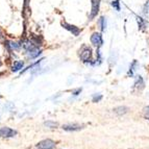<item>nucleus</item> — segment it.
I'll list each match as a JSON object with an SVG mask.
<instances>
[{
    "label": "nucleus",
    "instance_id": "f257e3e1",
    "mask_svg": "<svg viewBox=\"0 0 149 149\" xmlns=\"http://www.w3.org/2000/svg\"><path fill=\"white\" fill-rule=\"evenodd\" d=\"M79 57L84 63L91 62L92 58V49L89 46H82V48L79 50Z\"/></svg>",
    "mask_w": 149,
    "mask_h": 149
},
{
    "label": "nucleus",
    "instance_id": "f03ea898",
    "mask_svg": "<svg viewBox=\"0 0 149 149\" xmlns=\"http://www.w3.org/2000/svg\"><path fill=\"white\" fill-rule=\"evenodd\" d=\"M55 142L50 139L43 140V141L39 142L37 144L38 149H54L55 148Z\"/></svg>",
    "mask_w": 149,
    "mask_h": 149
},
{
    "label": "nucleus",
    "instance_id": "7ed1b4c3",
    "mask_svg": "<svg viewBox=\"0 0 149 149\" xmlns=\"http://www.w3.org/2000/svg\"><path fill=\"white\" fill-rule=\"evenodd\" d=\"M91 43L97 48L101 47L102 44H103V40H102L101 33H99V32H94V33L91 36Z\"/></svg>",
    "mask_w": 149,
    "mask_h": 149
},
{
    "label": "nucleus",
    "instance_id": "20e7f679",
    "mask_svg": "<svg viewBox=\"0 0 149 149\" xmlns=\"http://www.w3.org/2000/svg\"><path fill=\"white\" fill-rule=\"evenodd\" d=\"M17 134V132L10 127H2L0 128V138H13Z\"/></svg>",
    "mask_w": 149,
    "mask_h": 149
},
{
    "label": "nucleus",
    "instance_id": "39448f33",
    "mask_svg": "<svg viewBox=\"0 0 149 149\" xmlns=\"http://www.w3.org/2000/svg\"><path fill=\"white\" fill-rule=\"evenodd\" d=\"M62 26L65 29H67V30H69L70 32H72V35H74L75 37H77V36L80 33V29L78 27H76L75 25L69 24V23H67V22H62Z\"/></svg>",
    "mask_w": 149,
    "mask_h": 149
},
{
    "label": "nucleus",
    "instance_id": "423d86ee",
    "mask_svg": "<svg viewBox=\"0 0 149 149\" xmlns=\"http://www.w3.org/2000/svg\"><path fill=\"white\" fill-rule=\"evenodd\" d=\"M99 6H100V0H92V12L90 15V20H93L97 16L98 12H99Z\"/></svg>",
    "mask_w": 149,
    "mask_h": 149
},
{
    "label": "nucleus",
    "instance_id": "0eeeda50",
    "mask_svg": "<svg viewBox=\"0 0 149 149\" xmlns=\"http://www.w3.org/2000/svg\"><path fill=\"white\" fill-rule=\"evenodd\" d=\"M62 128L64 130H67V132H77V130H80V129L84 128V125L80 124H65L62 126Z\"/></svg>",
    "mask_w": 149,
    "mask_h": 149
},
{
    "label": "nucleus",
    "instance_id": "6e6552de",
    "mask_svg": "<svg viewBox=\"0 0 149 149\" xmlns=\"http://www.w3.org/2000/svg\"><path fill=\"white\" fill-rule=\"evenodd\" d=\"M145 87V82L142 78V76H136V81H134V90H138V91H141L143 90Z\"/></svg>",
    "mask_w": 149,
    "mask_h": 149
},
{
    "label": "nucleus",
    "instance_id": "1a4fd4ad",
    "mask_svg": "<svg viewBox=\"0 0 149 149\" xmlns=\"http://www.w3.org/2000/svg\"><path fill=\"white\" fill-rule=\"evenodd\" d=\"M42 53V51H41L39 48H38V46H36V47L31 48V49L27 50V54L28 56L30 57V58H36V57H38L39 55Z\"/></svg>",
    "mask_w": 149,
    "mask_h": 149
},
{
    "label": "nucleus",
    "instance_id": "9d476101",
    "mask_svg": "<svg viewBox=\"0 0 149 149\" xmlns=\"http://www.w3.org/2000/svg\"><path fill=\"white\" fill-rule=\"evenodd\" d=\"M114 112L116 113L117 115H119V116H121V115H124V114H126V113L128 112V107H116V109H114Z\"/></svg>",
    "mask_w": 149,
    "mask_h": 149
},
{
    "label": "nucleus",
    "instance_id": "9b49d317",
    "mask_svg": "<svg viewBox=\"0 0 149 149\" xmlns=\"http://www.w3.org/2000/svg\"><path fill=\"white\" fill-rule=\"evenodd\" d=\"M23 66H24L23 62H15L12 67V71L13 72H18V71H20V70L22 69Z\"/></svg>",
    "mask_w": 149,
    "mask_h": 149
},
{
    "label": "nucleus",
    "instance_id": "f8f14e48",
    "mask_svg": "<svg viewBox=\"0 0 149 149\" xmlns=\"http://www.w3.org/2000/svg\"><path fill=\"white\" fill-rule=\"evenodd\" d=\"M138 62L137 61H134V62L132 63V65H130V68H129L128 70V73H127V76H132L134 75V72L136 71V68L138 67Z\"/></svg>",
    "mask_w": 149,
    "mask_h": 149
},
{
    "label": "nucleus",
    "instance_id": "ddd939ff",
    "mask_svg": "<svg viewBox=\"0 0 149 149\" xmlns=\"http://www.w3.org/2000/svg\"><path fill=\"white\" fill-rule=\"evenodd\" d=\"M137 22H138V25H139V28L140 29H145L147 27V23L146 21L141 17H137Z\"/></svg>",
    "mask_w": 149,
    "mask_h": 149
},
{
    "label": "nucleus",
    "instance_id": "4468645a",
    "mask_svg": "<svg viewBox=\"0 0 149 149\" xmlns=\"http://www.w3.org/2000/svg\"><path fill=\"white\" fill-rule=\"evenodd\" d=\"M98 23H99V25H100V29H101V31H104L105 28H107V20H105V18L100 17Z\"/></svg>",
    "mask_w": 149,
    "mask_h": 149
},
{
    "label": "nucleus",
    "instance_id": "2eb2a0df",
    "mask_svg": "<svg viewBox=\"0 0 149 149\" xmlns=\"http://www.w3.org/2000/svg\"><path fill=\"white\" fill-rule=\"evenodd\" d=\"M45 126L49 127V128H56L57 126H58V124H57L56 122H52V121H47L44 123Z\"/></svg>",
    "mask_w": 149,
    "mask_h": 149
},
{
    "label": "nucleus",
    "instance_id": "dca6fc26",
    "mask_svg": "<svg viewBox=\"0 0 149 149\" xmlns=\"http://www.w3.org/2000/svg\"><path fill=\"white\" fill-rule=\"evenodd\" d=\"M111 4H112V6L115 8L116 10H118V12H120V0H115V1H112L111 2Z\"/></svg>",
    "mask_w": 149,
    "mask_h": 149
},
{
    "label": "nucleus",
    "instance_id": "f3484780",
    "mask_svg": "<svg viewBox=\"0 0 149 149\" xmlns=\"http://www.w3.org/2000/svg\"><path fill=\"white\" fill-rule=\"evenodd\" d=\"M116 61H117V54H115V52H113L111 54V56H109V63H111V65H115L116 64Z\"/></svg>",
    "mask_w": 149,
    "mask_h": 149
},
{
    "label": "nucleus",
    "instance_id": "a211bd4d",
    "mask_svg": "<svg viewBox=\"0 0 149 149\" xmlns=\"http://www.w3.org/2000/svg\"><path fill=\"white\" fill-rule=\"evenodd\" d=\"M143 114H144V117L146 118L147 120H149V107H144V109H143Z\"/></svg>",
    "mask_w": 149,
    "mask_h": 149
},
{
    "label": "nucleus",
    "instance_id": "6ab92c4d",
    "mask_svg": "<svg viewBox=\"0 0 149 149\" xmlns=\"http://www.w3.org/2000/svg\"><path fill=\"white\" fill-rule=\"evenodd\" d=\"M8 43H10V46L12 47V49L17 50V49H19V48H20V45L17 44V43H14V42H8Z\"/></svg>",
    "mask_w": 149,
    "mask_h": 149
},
{
    "label": "nucleus",
    "instance_id": "aec40b11",
    "mask_svg": "<svg viewBox=\"0 0 149 149\" xmlns=\"http://www.w3.org/2000/svg\"><path fill=\"white\" fill-rule=\"evenodd\" d=\"M149 12V2L145 3L144 5V8H143V13H144V15H147Z\"/></svg>",
    "mask_w": 149,
    "mask_h": 149
},
{
    "label": "nucleus",
    "instance_id": "412c9836",
    "mask_svg": "<svg viewBox=\"0 0 149 149\" xmlns=\"http://www.w3.org/2000/svg\"><path fill=\"white\" fill-rule=\"evenodd\" d=\"M102 99V95H95L93 97V102H98Z\"/></svg>",
    "mask_w": 149,
    "mask_h": 149
},
{
    "label": "nucleus",
    "instance_id": "4be33fe9",
    "mask_svg": "<svg viewBox=\"0 0 149 149\" xmlns=\"http://www.w3.org/2000/svg\"><path fill=\"white\" fill-rule=\"evenodd\" d=\"M80 92H81V89H76L75 91H73V94H74V95H78Z\"/></svg>",
    "mask_w": 149,
    "mask_h": 149
}]
</instances>
